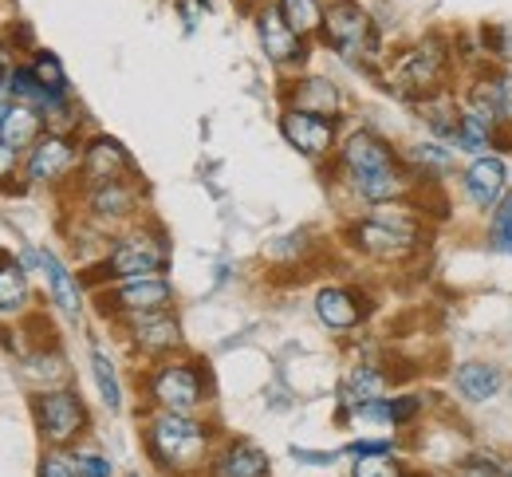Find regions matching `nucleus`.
Returning a JSON list of instances; mask_svg holds the SVG:
<instances>
[{"mask_svg":"<svg viewBox=\"0 0 512 477\" xmlns=\"http://www.w3.org/2000/svg\"><path fill=\"white\" fill-rule=\"evenodd\" d=\"M339 162V178L343 190L359 205L375 209V205H398L414 202L422 182L410 174V166L402 162L398 146L386 135H379L375 127H355L339 138L335 150Z\"/></svg>","mask_w":512,"mask_h":477,"instance_id":"obj_1","label":"nucleus"},{"mask_svg":"<svg viewBox=\"0 0 512 477\" xmlns=\"http://www.w3.org/2000/svg\"><path fill=\"white\" fill-rule=\"evenodd\" d=\"M379 75L398 99L422 103L430 95L453 91L461 64H457V48H453L446 32H426V36L410 40L406 48H398L379 68Z\"/></svg>","mask_w":512,"mask_h":477,"instance_id":"obj_2","label":"nucleus"},{"mask_svg":"<svg viewBox=\"0 0 512 477\" xmlns=\"http://www.w3.org/2000/svg\"><path fill=\"white\" fill-rule=\"evenodd\" d=\"M426 237H430L426 213L414 202L375 205L363 217H355L347 229L351 249L363 253L367 261H379V265H402V261L418 257Z\"/></svg>","mask_w":512,"mask_h":477,"instance_id":"obj_3","label":"nucleus"},{"mask_svg":"<svg viewBox=\"0 0 512 477\" xmlns=\"http://www.w3.org/2000/svg\"><path fill=\"white\" fill-rule=\"evenodd\" d=\"M213 446V430L197 418V414H182V410H154L146 422V450L154 458V466L182 474L201 466V458Z\"/></svg>","mask_w":512,"mask_h":477,"instance_id":"obj_4","label":"nucleus"},{"mask_svg":"<svg viewBox=\"0 0 512 477\" xmlns=\"http://www.w3.org/2000/svg\"><path fill=\"white\" fill-rule=\"evenodd\" d=\"M320 40L351 68H383V32L359 0H327V20H323Z\"/></svg>","mask_w":512,"mask_h":477,"instance_id":"obj_5","label":"nucleus"},{"mask_svg":"<svg viewBox=\"0 0 512 477\" xmlns=\"http://www.w3.org/2000/svg\"><path fill=\"white\" fill-rule=\"evenodd\" d=\"M170 269V237L158 229V225H146V221H134L130 229H123L103 261L95 276L103 280H127V276H158Z\"/></svg>","mask_w":512,"mask_h":477,"instance_id":"obj_6","label":"nucleus"},{"mask_svg":"<svg viewBox=\"0 0 512 477\" xmlns=\"http://www.w3.org/2000/svg\"><path fill=\"white\" fill-rule=\"evenodd\" d=\"M146 399L158 410H182L193 414L209 395H213V383H209V371L193 359H158L142 383Z\"/></svg>","mask_w":512,"mask_h":477,"instance_id":"obj_7","label":"nucleus"},{"mask_svg":"<svg viewBox=\"0 0 512 477\" xmlns=\"http://www.w3.org/2000/svg\"><path fill=\"white\" fill-rule=\"evenodd\" d=\"M253 28H256V44L264 52V60L272 64L276 71H300L312 44L304 36L292 32V24L284 20L280 4L276 0H260L253 8Z\"/></svg>","mask_w":512,"mask_h":477,"instance_id":"obj_8","label":"nucleus"},{"mask_svg":"<svg viewBox=\"0 0 512 477\" xmlns=\"http://www.w3.org/2000/svg\"><path fill=\"white\" fill-rule=\"evenodd\" d=\"M174 284L170 276H127V280H111L107 292H99V308L115 320L134 316V312H154V308H174Z\"/></svg>","mask_w":512,"mask_h":477,"instance_id":"obj_9","label":"nucleus"},{"mask_svg":"<svg viewBox=\"0 0 512 477\" xmlns=\"http://www.w3.org/2000/svg\"><path fill=\"white\" fill-rule=\"evenodd\" d=\"M509 186H512V170L505 166V154H497V150L473 154L461 166V198L473 205L477 213H485V217L509 198L512 194Z\"/></svg>","mask_w":512,"mask_h":477,"instance_id":"obj_10","label":"nucleus"},{"mask_svg":"<svg viewBox=\"0 0 512 477\" xmlns=\"http://www.w3.org/2000/svg\"><path fill=\"white\" fill-rule=\"evenodd\" d=\"M123 336L134 351L154 355V359H170L182 351V320L174 308H154V312H134L119 320Z\"/></svg>","mask_w":512,"mask_h":477,"instance_id":"obj_11","label":"nucleus"},{"mask_svg":"<svg viewBox=\"0 0 512 477\" xmlns=\"http://www.w3.org/2000/svg\"><path fill=\"white\" fill-rule=\"evenodd\" d=\"M83 205L95 225H134V217L146 205V190H142L138 174L115 178V182H95L83 190Z\"/></svg>","mask_w":512,"mask_h":477,"instance_id":"obj_12","label":"nucleus"},{"mask_svg":"<svg viewBox=\"0 0 512 477\" xmlns=\"http://www.w3.org/2000/svg\"><path fill=\"white\" fill-rule=\"evenodd\" d=\"M280 135H284V142L296 154H304L308 162H327L339 150V119L284 107L280 111Z\"/></svg>","mask_w":512,"mask_h":477,"instance_id":"obj_13","label":"nucleus"},{"mask_svg":"<svg viewBox=\"0 0 512 477\" xmlns=\"http://www.w3.org/2000/svg\"><path fill=\"white\" fill-rule=\"evenodd\" d=\"M36 422H40V434L52 446H67L71 438H79L87 430L91 414L71 387H52V391L36 395Z\"/></svg>","mask_w":512,"mask_h":477,"instance_id":"obj_14","label":"nucleus"},{"mask_svg":"<svg viewBox=\"0 0 512 477\" xmlns=\"http://www.w3.org/2000/svg\"><path fill=\"white\" fill-rule=\"evenodd\" d=\"M79 162H83V150L75 146V138L48 131L24 158V182L28 186H60L71 170H79Z\"/></svg>","mask_w":512,"mask_h":477,"instance_id":"obj_15","label":"nucleus"},{"mask_svg":"<svg viewBox=\"0 0 512 477\" xmlns=\"http://www.w3.org/2000/svg\"><path fill=\"white\" fill-rule=\"evenodd\" d=\"M284 99L296 111H312V115H327V119H339L347 107L343 87L327 75H296L292 83H284Z\"/></svg>","mask_w":512,"mask_h":477,"instance_id":"obj_16","label":"nucleus"},{"mask_svg":"<svg viewBox=\"0 0 512 477\" xmlns=\"http://www.w3.org/2000/svg\"><path fill=\"white\" fill-rule=\"evenodd\" d=\"M316 316H320V324L327 332L343 336V332H355L367 320V304H363V296L355 288L327 284V288L316 292Z\"/></svg>","mask_w":512,"mask_h":477,"instance_id":"obj_17","label":"nucleus"},{"mask_svg":"<svg viewBox=\"0 0 512 477\" xmlns=\"http://www.w3.org/2000/svg\"><path fill=\"white\" fill-rule=\"evenodd\" d=\"M79 174H83L87 186H95V182H115V178H130V174H134V162H130L123 142H115V138H107V135H95L83 146Z\"/></svg>","mask_w":512,"mask_h":477,"instance_id":"obj_18","label":"nucleus"},{"mask_svg":"<svg viewBox=\"0 0 512 477\" xmlns=\"http://www.w3.org/2000/svg\"><path fill=\"white\" fill-rule=\"evenodd\" d=\"M402 162L410 166V174L422 182V186H438L449 174H461V162H457V150L442 142V138H422L414 146L402 150Z\"/></svg>","mask_w":512,"mask_h":477,"instance_id":"obj_19","label":"nucleus"},{"mask_svg":"<svg viewBox=\"0 0 512 477\" xmlns=\"http://www.w3.org/2000/svg\"><path fill=\"white\" fill-rule=\"evenodd\" d=\"M453 391L457 399L481 407V403H493L501 391H505V371L497 363H485V359H469V363H457L453 371Z\"/></svg>","mask_w":512,"mask_h":477,"instance_id":"obj_20","label":"nucleus"},{"mask_svg":"<svg viewBox=\"0 0 512 477\" xmlns=\"http://www.w3.org/2000/svg\"><path fill=\"white\" fill-rule=\"evenodd\" d=\"M40 273L48 280L52 304L64 312L67 320H79L83 316V284H79V276H71V269H67L52 249H40Z\"/></svg>","mask_w":512,"mask_h":477,"instance_id":"obj_21","label":"nucleus"},{"mask_svg":"<svg viewBox=\"0 0 512 477\" xmlns=\"http://www.w3.org/2000/svg\"><path fill=\"white\" fill-rule=\"evenodd\" d=\"M48 123H44V115H40V107H32V103H8L4 107V115H0V142L4 146H12V150H32L40 138L48 135L44 131Z\"/></svg>","mask_w":512,"mask_h":477,"instance_id":"obj_22","label":"nucleus"},{"mask_svg":"<svg viewBox=\"0 0 512 477\" xmlns=\"http://www.w3.org/2000/svg\"><path fill=\"white\" fill-rule=\"evenodd\" d=\"M268 470H272L268 454L249 438H233L213 462V477H268Z\"/></svg>","mask_w":512,"mask_h":477,"instance_id":"obj_23","label":"nucleus"},{"mask_svg":"<svg viewBox=\"0 0 512 477\" xmlns=\"http://www.w3.org/2000/svg\"><path fill=\"white\" fill-rule=\"evenodd\" d=\"M383 391H386V371L379 363H359L339 383V399H343L347 410L359 407V403H371V399H383Z\"/></svg>","mask_w":512,"mask_h":477,"instance_id":"obj_24","label":"nucleus"},{"mask_svg":"<svg viewBox=\"0 0 512 477\" xmlns=\"http://www.w3.org/2000/svg\"><path fill=\"white\" fill-rule=\"evenodd\" d=\"M284 20L292 24L296 36H304L308 44H316L323 36V20H327V0H276Z\"/></svg>","mask_w":512,"mask_h":477,"instance_id":"obj_25","label":"nucleus"},{"mask_svg":"<svg viewBox=\"0 0 512 477\" xmlns=\"http://www.w3.org/2000/svg\"><path fill=\"white\" fill-rule=\"evenodd\" d=\"M32 296V284H28V269L12 257L0 261V316H16Z\"/></svg>","mask_w":512,"mask_h":477,"instance_id":"obj_26","label":"nucleus"},{"mask_svg":"<svg viewBox=\"0 0 512 477\" xmlns=\"http://www.w3.org/2000/svg\"><path fill=\"white\" fill-rule=\"evenodd\" d=\"M91 375H95V387H99L103 407L111 410V414H119V410H123V383H119V367H115V359H111L99 343L91 347Z\"/></svg>","mask_w":512,"mask_h":477,"instance_id":"obj_27","label":"nucleus"},{"mask_svg":"<svg viewBox=\"0 0 512 477\" xmlns=\"http://www.w3.org/2000/svg\"><path fill=\"white\" fill-rule=\"evenodd\" d=\"M4 87H8V95H12L16 103H32V107H40V103H44V95H48V87L36 79L32 64H16V68L8 71Z\"/></svg>","mask_w":512,"mask_h":477,"instance_id":"obj_28","label":"nucleus"},{"mask_svg":"<svg viewBox=\"0 0 512 477\" xmlns=\"http://www.w3.org/2000/svg\"><path fill=\"white\" fill-rule=\"evenodd\" d=\"M485 241L493 253H505L512 257V194L505 202L489 213V229H485Z\"/></svg>","mask_w":512,"mask_h":477,"instance_id":"obj_29","label":"nucleus"},{"mask_svg":"<svg viewBox=\"0 0 512 477\" xmlns=\"http://www.w3.org/2000/svg\"><path fill=\"white\" fill-rule=\"evenodd\" d=\"M32 71H36V79H40L48 91H71L67 71H64V64H60V56H56V52L36 48V52H32Z\"/></svg>","mask_w":512,"mask_h":477,"instance_id":"obj_30","label":"nucleus"},{"mask_svg":"<svg viewBox=\"0 0 512 477\" xmlns=\"http://www.w3.org/2000/svg\"><path fill=\"white\" fill-rule=\"evenodd\" d=\"M300 249H308V233H288V237H280V241H268L264 257H268L272 265H292V261L308 257V253H300Z\"/></svg>","mask_w":512,"mask_h":477,"instance_id":"obj_31","label":"nucleus"},{"mask_svg":"<svg viewBox=\"0 0 512 477\" xmlns=\"http://www.w3.org/2000/svg\"><path fill=\"white\" fill-rule=\"evenodd\" d=\"M351 477H406V470L394 462V454H375V458H355Z\"/></svg>","mask_w":512,"mask_h":477,"instance_id":"obj_32","label":"nucleus"},{"mask_svg":"<svg viewBox=\"0 0 512 477\" xmlns=\"http://www.w3.org/2000/svg\"><path fill=\"white\" fill-rule=\"evenodd\" d=\"M457 477H505V462H497L489 454H469L457 462Z\"/></svg>","mask_w":512,"mask_h":477,"instance_id":"obj_33","label":"nucleus"},{"mask_svg":"<svg viewBox=\"0 0 512 477\" xmlns=\"http://www.w3.org/2000/svg\"><path fill=\"white\" fill-rule=\"evenodd\" d=\"M40 477H83L75 466V454H64L60 446L40 458Z\"/></svg>","mask_w":512,"mask_h":477,"instance_id":"obj_34","label":"nucleus"},{"mask_svg":"<svg viewBox=\"0 0 512 477\" xmlns=\"http://www.w3.org/2000/svg\"><path fill=\"white\" fill-rule=\"evenodd\" d=\"M422 418V399L418 395H398V399H390V426H410V422H418Z\"/></svg>","mask_w":512,"mask_h":477,"instance_id":"obj_35","label":"nucleus"},{"mask_svg":"<svg viewBox=\"0 0 512 477\" xmlns=\"http://www.w3.org/2000/svg\"><path fill=\"white\" fill-rule=\"evenodd\" d=\"M402 442H394V438H359V442H351L347 446V454L351 458H375V454H394Z\"/></svg>","mask_w":512,"mask_h":477,"instance_id":"obj_36","label":"nucleus"},{"mask_svg":"<svg viewBox=\"0 0 512 477\" xmlns=\"http://www.w3.org/2000/svg\"><path fill=\"white\" fill-rule=\"evenodd\" d=\"M75 466L83 477H111V462L103 454H91V450H79L75 454Z\"/></svg>","mask_w":512,"mask_h":477,"instance_id":"obj_37","label":"nucleus"},{"mask_svg":"<svg viewBox=\"0 0 512 477\" xmlns=\"http://www.w3.org/2000/svg\"><path fill=\"white\" fill-rule=\"evenodd\" d=\"M20 150H12V146H4L0 142V190H8L12 186V178H16V170H20Z\"/></svg>","mask_w":512,"mask_h":477,"instance_id":"obj_38","label":"nucleus"},{"mask_svg":"<svg viewBox=\"0 0 512 477\" xmlns=\"http://www.w3.org/2000/svg\"><path fill=\"white\" fill-rule=\"evenodd\" d=\"M292 458L296 462H312V466H331L335 462V454H312V450H300V446H292Z\"/></svg>","mask_w":512,"mask_h":477,"instance_id":"obj_39","label":"nucleus"},{"mask_svg":"<svg viewBox=\"0 0 512 477\" xmlns=\"http://www.w3.org/2000/svg\"><path fill=\"white\" fill-rule=\"evenodd\" d=\"M505 477H512V462H505Z\"/></svg>","mask_w":512,"mask_h":477,"instance_id":"obj_40","label":"nucleus"},{"mask_svg":"<svg viewBox=\"0 0 512 477\" xmlns=\"http://www.w3.org/2000/svg\"><path fill=\"white\" fill-rule=\"evenodd\" d=\"M130 477H138V474H130Z\"/></svg>","mask_w":512,"mask_h":477,"instance_id":"obj_41","label":"nucleus"}]
</instances>
